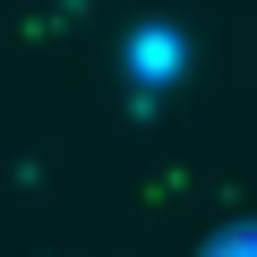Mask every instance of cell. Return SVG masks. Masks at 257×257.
<instances>
[{
	"label": "cell",
	"instance_id": "1",
	"mask_svg": "<svg viewBox=\"0 0 257 257\" xmlns=\"http://www.w3.org/2000/svg\"><path fill=\"white\" fill-rule=\"evenodd\" d=\"M206 257H257V223H240V231H223Z\"/></svg>",
	"mask_w": 257,
	"mask_h": 257
}]
</instances>
